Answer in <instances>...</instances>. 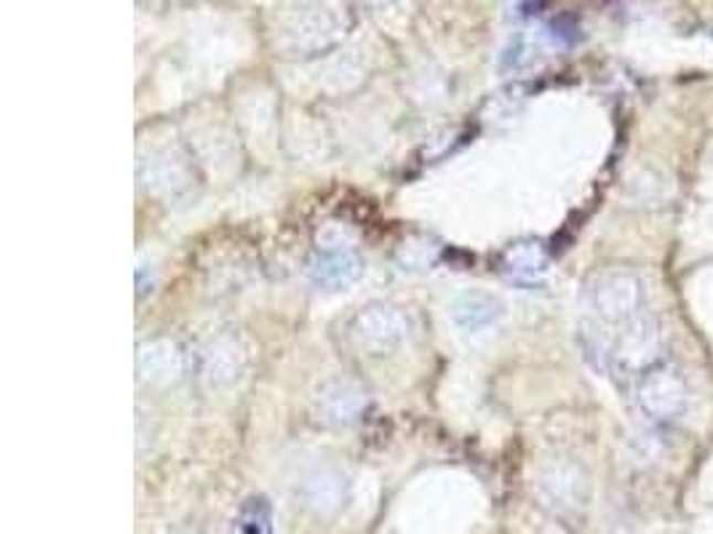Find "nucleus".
Returning <instances> with one entry per match:
<instances>
[{
  "instance_id": "f257e3e1",
  "label": "nucleus",
  "mask_w": 713,
  "mask_h": 534,
  "mask_svg": "<svg viewBox=\"0 0 713 534\" xmlns=\"http://www.w3.org/2000/svg\"><path fill=\"white\" fill-rule=\"evenodd\" d=\"M588 305L602 323H628L641 316L645 281L630 270H607L590 284Z\"/></svg>"
},
{
  "instance_id": "f03ea898",
  "label": "nucleus",
  "mask_w": 713,
  "mask_h": 534,
  "mask_svg": "<svg viewBox=\"0 0 713 534\" xmlns=\"http://www.w3.org/2000/svg\"><path fill=\"white\" fill-rule=\"evenodd\" d=\"M687 400H690V387L673 366L655 364L636 380V404L641 415L652 423L668 425L679 419L687 412Z\"/></svg>"
},
{
  "instance_id": "7ed1b4c3",
  "label": "nucleus",
  "mask_w": 713,
  "mask_h": 534,
  "mask_svg": "<svg viewBox=\"0 0 713 534\" xmlns=\"http://www.w3.org/2000/svg\"><path fill=\"white\" fill-rule=\"evenodd\" d=\"M660 351H663V329L652 316H636L634 321L622 323V332L617 334L609 361L622 374H645L655 366Z\"/></svg>"
},
{
  "instance_id": "20e7f679",
  "label": "nucleus",
  "mask_w": 713,
  "mask_h": 534,
  "mask_svg": "<svg viewBox=\"0 0 713 534\" xmlns=\"http://www.w3.org/2000/svg\"><path fill=\"white\" fill-rule=\"evenodd\" d=\"M188 353L174 340H150L137 348L139 383L169 387L188 374Z\"/></svg>"
},
{
  "instance_id": "39448f33",
  "label": "nucleus",
  "mask_w": 713,
  "mask_h": 534,
  "mask_svg": "<svg viewBox=\"0 0 713 534\" xmlns=\"http://www.w3.org/2000/svg\"><path fill=\"white\" fill-rule=\"evenodd\" d=\"M409 332L406 316L391 305H366L353 318V334L369 351H391Z\"/></svg>"
},
{
  "instance_id": "423d86ee",
  "label": "nucleus",
  "mask_w": 713,
  "mask_h": 534,
  "mask_svg": "<svg viewBox=\"0 0 713 534\" xmlns=\"http://www.w3.org/2000/svg\"><path fill=\"white\" fill-rule=\"evenodd\" d=\"M310 281L327 291H342L364 276V259L350 249L316 252L308 263Z\"/></svg>"
},
{
  "instance_id": "0eeeda50",
  "label": "nucleus",
  "mask_w": 713,
  "mask_h": 534,
  "mask_svg": "<svg viewBox=\"0 0 713 534\" xmlns=\"http://www.w3.org/2000/svg\"><path fill=\"white\" fill-rule=\"evenodd\" d=\"M449 316L462 332L481 334L498 327L502 316H506V308H502L498 297L487 295V291H479V289H468L451 300Z\"/></svg>"
},
{
  "instance_id": "6e6552de",
  "label": "nucleus",
  "mask_w": 713,
  "mask_h": 534,
  "mask_svg": "<svg viewBox=\"0 0 713 534\" xmlns=\"http://www.w3.org/2000/svg\"><path fill=\"white\" fill-rule=\"evenodd\" d=\"M366 393L353 383H332L318 393V415L323 423L353 425L364 417Z\"/></svg>"
},
{
  "instance_id": "1a4fd4ad",
  "label": "nucleus",
  "mask_w": 713,
  "mask_h": 534,
  "mask_svg": "<svg viewBox=\"0 0 713 534\" xmlns=\"http://www.w3.org/2000/svg\"><path fill=\"white\" fill-rule=\"evenodd\" d=\"M547 252L538 241H521L502 257V273L515 284H540L547 276Z\"/></svg>"
},
{
  "instance_id": "9d476101",
  "label": "nucleus",
  "mask_w": 713,
  "mask_h": 534,
  "mask_svg": "<svg viewBox=\"0 0 713 534\" xmlns=\"http://www.w3.org/2000/svg\"><path fill=\"white\" fill-rule=\"evenodd\" d=\"M241 369H244V351H241L238 342L231 340V337H216V340L209 342V348L203 351V374H206L209 383H233L241 374Z\"/></svg>"
},
{
  "instance_id": "9b49d317",
  "label": "nucleus",
  "mask_w": 713,
  "mask_h": 534,
  "mask_svg": "<svg viewBox=\"0 0 713 534\" xmlns=\"http://www.w3.org/2000/svg\"><path fill=\"white\" fill-rule=\"evenodd\" d=\"M238 534H273V508L265 498H249L235 516Z\"/></svg>"
},
{
  "instance_id": "f8f14e48",
  "label": "nucleus",
  "mask_w": 713,
  "mask_h": 534,
  "mask_svg": "<svg viewBox=\"0 0 713 534\" xmlns=\"http://www.w3.org/2000/svg\"><path fill=\"white\" fill-rule=\"evenodd\" d=\"M139 180L148 184L150 190H174L182 182V169L171 163L169 158H156V161L142 163Z\"/></svg>"
},
{
  "instance_id": "ddd939ff",
  "label": "nucleus",
  "mask_w": 713,
  "mask_h": 534,
  "mask_svg": "<svg viewBox=\"0 0 713 534\" xmlns=\"http://www.w3.org/2000/svg\"><path fill=\"white\" fill-rule=\"evenodd\" d=\"M332 35H334V28H332V24L323 22L321 14L299 19V24L295 28L297 46H302V49L327 46V43L332 41Z\"/></svg>"
},
{
  "instance_id": "4468645a",
  "label": "nucleus",
  "mask_w": 713,
  "mask_h": 534,
  "mask_svg": "<svg viewBox=\"0 0 713 534\" xmlns=\"http://www.w3.org/2000/svg\"><path fill=\"white\" fill-rule=\"evenodd\" d=\"M438 246H433L428 238L406 241L398 249V265L404 270H428V267L436 263Z\"/></svg>"
},
{
  "instance_id": "2eb2a0df",
  "label": "nucleus",
  "mask_w": 713,
  "mask_h": 534,
  "mask_svg": "<svg viewBox=\"0 0 713 534\" xmlns=\"http://www.w3.org/2000/svg\"><path fill=\"white\" fill-rule=\"evenodd\" d=\"M364 3H369V6H377V9H380V6H391L393 0H364Z\"/></svg>"
}]
</instances>
